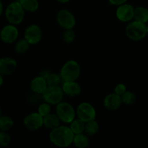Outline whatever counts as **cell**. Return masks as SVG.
Wrapping results in <instances>:
<instances>
[{
	"label": "cell",
	"mask_w": 148,
	"mask_h": 148,
	"mask_svg": "<svg viewBox=\"0 0 148 148\" xmlns=\"http://www.w3.org/2000/svg\"><path fill=\"white\" fill-rule=\"evenodd\" d=\"M75 134L69 127L60 125L56 128L51 130L49 138L51 143L56 147L65 148L73 144Z\"/></svg>",
	"instance_id": "6da1fadb"
},
{
	"label": "cell",
	"mask_w": 148,
	"mask_h": 148,
	"mask_svg": "<svg viewBox=\"0 0 148 148\" xmlns=\"http://www.w3.org/2000/svg\"><path fill=\"white\" fill-rule=\"evenodd\" d=\"M25 10L19 1H14L8 4L4 11L6 20L10 24L18 25L25 18Z\"/></svg>",
	"instance_id": "7a4b0ae2"
},
{
	"label": "cell",
	"mask_w": 148,
	"mask_h": 148,
	"mask_svg": "<svg viewBox=\"0 0 148 148\" xmlns=\"http://www.w3.org/2000/svg\"><path fill=\"white\" fill-rule=\"evenodd\" d=\"M126 35L133 41H140L147 36V25L145 23L134 20L129 23L126 27Z\"/></svg>",
	"instance_id": "3957f363"
},
{
	"label": "cell",
	"mask_w": 148,
	"mask_h": 148,
	"mask_svg": "<svg viewBox=\"0 0 148 148\" xmlns=\"http://www.w3.org/2000/svg\"><path fill=\"white\" fill-rule=\"evenodd\" d=\"M81 69L79 63L75 60L67 61L64 64L59 74L64 81H77L80 76Z\"/></svg>",
	"instance_id": "277c9868"
},
{
	"label": "cell",
	"mask_w": 148,
	"mask_h": 148,
	"mask_svg": "<svg viewBox=\"0 0 148 148\" xmlns=\"http://www.w3.org/2000/svg\"><path fill=\"white\" fill-rule=\"evenodd\" d=\"M56 114L61 122L69 124L76 119V110L70 103L62 101L56 106Z\"/></svg>",
	"instance_id": "5b68a950"
},
{
	"label": "cell",
	"mask_w": 148,
	"mask_h": 148,
	"mask_svg": "<svg viewBox=\"0 0 148 148\" xmlns=\"http://www.w3.org/2000/svg\"><path fill=\"white\" fill-rule=\"evenodd\" d=\"M64 93L63 92L62 86H48L46 90L42 94L43 101L49 103L52 106H56L58 103L63 101Z\"/></svg>",
	"instance_id": "8992f818"
},
{
	"label": "cell",
	"mask_w": 148,
	"mask_h": 148,
	"mask_svg": "<svg viewBox=\"0 0 148 148\" xmlns=\"http://www.w3.org/2000/svg\"><path fill=\"white\" fill-rule=\"evenodd\" d=\"M76 114L78 119L84 122L94 120L96 118V111L93 106L88 102H82L77 106Z\"/></svg>",
	"instance_id": "52a82bcc"
},
{
	"label": "cell",
	"mask_w": 148,
	"mask_h": 148,
	"mask_svg": "<svg viewBox=\"0 0 148 148\" xmlns=\"http://www.w3.org/2000/svg\"><path fill=\"white\" fill-rule=\"evenodd\" d=\"M56 21L59 25L64 30L73 29L76 25L75 15L67 10H59L56 14Z\"/></svg>",
	"instance_id": "ba28073f"
},
{
	"label": "cell",
	"mask_w": 148,
	"mask_h": 148,
	"mask_svg": "<svg viewBox=\"0 0 148 148\" xmlns=\"http://www.w3.org/2000/svg\"><path fill=\"white\" fill-rule=\"evenodd\" d=\"M19 37V30L17 25L7 24L0 30V40L5 44L14 43Z\"/></svg>",
	"instance_id": "9c48e42d"
},
{
	"label": "cell",
	"mask_w": 148,
	"mask_h": 148,
	"mask_svg": "<svg viewBox=\"0 0 148 148\" xmlns=\"http://www.w3.org/2000/svg\"><path fill=\"white\" fill-rule=\"evenodd\" d=\"M23 124L29 131H37L43 127V117L38 111L30 113L25 116L23 119Z\"/></svg>",
	"instance_id": "30bf717a"
},
{
	"label": "cell",
	"mask_w": 148,
	"mask_h": 148,
	"mask_svg": "<svg viewBox=\"0 0 148 148\" xmlns=\"http://www.w3.org/2000/svg\"><path fill=\"white\" fill-rule=\"evenodd\" d=\"M43 37V32L39 25L32 24L27 26L24 31V38L30 45H36L40 43Z\"/></svg>",
	"instance_id": "8fae6325"
},
{
	"label": "cell",
	"mask_w": 148,
	"mask_h": 148,
	"mask_svg": "<svg viewBox=\"0 0 148 148\" xmlns=\"http://www.w3.org/2000/svg\"><path fill=\"white\" fill-rule=\"evenodd\" d=\"M134 7L131 4L124 3L118 6L116 11L117 19L122 23H130L134 19Z\"/></svg>",
	"instance_id": "7c38bea8"
},
{
	"label": "cell",
	"mask_w": 148,
	"mask_h": 148,
	"mask_svg": "<svg viewBox=\"0 0 148 148\" xmlns=\"http://www.w3.org/2000/svg\"><path fill=\"white\" fill-rule=\"evenodd\" d=\"M17 67V62L10 56L0 58V74L3 76H9L14 73Z\"/></svg>",
	"instance_id": "4fadbf2b"
},
{
	"label": "cell",
	"mask_w": 148,
	"mask_h": 148,
	"mask_svg": "<svg viewBox=\"0 0 148 148\" xmlns=\"http://www.w3.org/2000/svg\"><path fill=\"white\" fill-rule=\"evenodd\" d=\"M122 100L120 95L115 92L108 94L103 100V106L107 110L114 111L118 110L122 105Z\"/></svg>",
	"instance_id": "5bb4252c"
},
{
	"label": "cell",
	"mask_w": 148,
	"mask_h": 148,
	"mask_svg": "<svg viewBox=\"0 0 148 148\" xmlns=\"http://www.w3.org/2000/svg\"><path fill=\"white\" fill-rule=\"evenodd\" d=\"M62 88L64 95L76 97L81 93V87L76 81H64Z\"/></svg>",
	"instance_id": "9a60e30c"
},
{
	"label": "cell",
	"mask_w": 148,
	"mask_h": 148,
	"mask_svg": "<svg viewBox=\"0 0 148 148\" xmlns=\"http://www.w3.org/2000/svg\"><path fill=\"white\" fill-rule=\"evenodd\" d=\"M47 81L45 78L42 77L40 75L33 78L30 82V90L32 92L38 95H42L46 88H48Z\"/></svg>",
	"instance_id": "2e32d148"
},
{
	"label": "cell",
	"mask_w": 148,
	"mask_h": 148,
	"mask_svg": "<svg viewBox=\"0 0 148 148\" xmlns=\"http://www.w3.org/2000/svg\"><path fill=\"white\" fill-rule=\"evenodd\" d=\"M60 124L61 121L56 113L55 114L50 113L43 117V127H45L48 130H53L60 126Z\"/></svg>",
	"instance_id": "e0dca14e"
},
{
	"label": "cell",
	"mask_w": 148,
	"mask_h": 148,
	"mask_svg": "<svg viewBox=\"0 0 148 148\" xmlns=\"http://www.w3.org/2000/svg\"><path fill=\"white\" fill-rule=\"evenodd\" d=\"M73 145L77 148H86L89 146L90 140L88 134L85 133L75 134L73 139Z\"/></svg>",
	"instance_id": "ac0fdd59"
},
{
	"label": "cell",
	"mask_w": 148,
	"mask_h": 148,
	"mask_svg": "<svg viewBox=\"0 0 148 148\" xmlns=\"http://www.w3.org/2000/svg\"><path fill=\"white\" fill-rule=\"evenodd\" d=\"M134 20L143 23H148V9L145 7H137L134 8Z\"/></svg>",
	"instance_id": "d6986e66"
},
{
	"label": "cell",
	"mask_w": 148,
	"mask_h": 148,
	"mask_svg": "<svg viewBox=\"0 0 148 148\" xmlns=\"http://www.w3.org/2000/svg\"><path fill=\"white\" fill-rule=\"evenodd\" d=\"M25 12H35L39 8V3L38 0H17Z\"/></svg>",
	"instance_id": "ffe728a7"
},
{
	"label": "cell",
	"mask_w": 148,
	"mask_h": 148,
	"mask_svg": "<svg viewBox=\"0 0 148 148\" xmlns=\"http://www.w3.org/2000/svg\"><path fill=\"white\" fill-rule=\"evenodd\" d=\"M69 128L72 130L74 134H80L85 132V122L82 121L79 119H75L72 122L69 124Z\"/></svg>",
	"instance_id": "44dd1931"
},
{
	"label": "cell",
	"mask_w": 148,
	"mask_h": 148,
	"mask_svg": "<svg viewBox=\"0 0 148 148\" xmlns=\"http://www.w3.org/2000/svg\"><path fill=\"white\" fill-rule=\"evenodd\" d=\"M14 120L7 115H1L0 116V131L8 132L14 127Z\"/></svg>",
	"instance_id": "7402d4cb"
},
{
	"label": "cell",
	"mask_w": 148,
	"mask_h": 148,
	"mask_svg": "<svg viewBox=\"0 0 148 148\" xmlns=\"http://www.w3.org/2000/svg\"><path fill=\"white\" fill-rule=\"evenodd\" d=\"M99 131V124L95 119L91 120L85 123V133L90 137L94 136Z\"/></svg>",
	"instance_id": "603a6c76"
},
{
	"label": "cell",
	"mask_w": 148,
	"mask_h": 148,
	"mask_svg": "<svg viewBox=\"0 0 148 148\" xmlns=\"http://www.w3.org/2000/svg\"><path fill=\"white\" fill-rule=\"evenodd\" d=\"M30 44L25 38L17 40L14 46V51L18 54H24L28 51Z\"/></svg>",
	"instance_id": "cb8c5ba5"
},
{
	"label": "cell",
	"mask_w": 148,
	"mask_h": 148,
	"mask_svg": "<svg viewBox=\"0 0 148 148\" xmlns=\"http://www.w3.org/2000/svg\"><path fill=\"white\" fill-rule=\"evenodd\" d=\"M122 103L127 106H132L137 101V98L134 92L131 91L127 90L122 95H121Z\"/></svg>",
	"instance_id": "d4e9b609"
},
{
	"label": "cell",
	"mask_w": 148,
	"mask_h": 148,
	"mask_svg": "<svg viewBox=\"0 0 148 148\" xmlns=\"http://www.w3.org/2000/svg\"><path fill=\"white\" fill-rule=\"evenodd\" d=\"M47 83L49 86H55V85H59L62 82H63L62 78L60 74L55 73V72H51L50 75L46 79Z\"/></svg>",
	"instance_id": "484cf974"
},
{
	"label": "cell",
	"mask_w": 148,
	"mask_h": 148,
	"mask_svg": "<svg viewBox=\"0 0 148 148\" xmlns=\"http://www.w3.org/2000/svg\"><path fill=\"white\" fill-rule=\"evenodd\" d=\"M11 136L9 134L8 132L0 131V147H8L11 143Z\"/></svg>",
	"instance_id": "4316f807"
},
{
	"label": "cell",
	"mask_w": 148,
	"mask_h": 148,
	"mask_svg": "<svg viewBox=\"0 0 148 148\" xmlns=\"http://www.w3.org/2000/svg\"><path fill=\"white\" fill-rule=\"evenodd\" d=\"M51 104H49V103L46 102L42 103L41 104H40L38 108V112L43 117L46 116V115L50 114L51 112Z\"/></svg>",
	"instance_id": "83f0119b"
},
{
	"label": "cell",
	"mask_w": 148,
	"mask_h": 148,
	"mask_svg": "<svg viewBox=\"0 0 148 148\" xmlns=\"http://www.w3.org/2000/svg\"><path fill=\"white\" fill-rule=\"evenodd\" d=\"M62 38H63V40L65 43H68V44L72 43L75 39V33L73 29L65 30L64 32L63 33Z\"/></svg>",
	"instance_id": "f1b7e54d"
},
{
	"label": "cell",
	"mask_w": 148,
	"mask_h": 148,
	"mask_svg": "<svg viewBox=\"0 0 148 148\" xmlns=\"http://www.w3.org/2000/svg\"><path fill=\"white\" fill-rule=\"evenodd\" d=\"M127 90V86L123 83L117 84L114 88V92L117 95H120V96H121Z\"/></svg>",
	"instance_id": "f546056e"
},
{
	"label": "cell",
	"mask_w": 148,
	"mask_h": 148,
	"mask_svg": "<svg viewBox=\"0 0 148 148\" xmlns=\"http://www.w3.org/2000/svg\"><path fill=\"white\" fill-rule=\"evenodd\" d=\"M127 1V0H108V2L111 4V5L114 6H119L121 4H124Z\"/></svg>",
	"instance_id": "4dcf8cb0"
},
{
	"label": "cell",
	"mask_w": 148,
	"mask_h": 148,
	"mask_svg": "<svg viewBox=\"0 0 148 148\" xmlns=\"http://www.w3.org/2000/svg\"><path fill=\"white\" fill-rule=\"evenodd\" d=\"M51 72H49L48 69H43V70H42L41 72H40V74H39V75H40V77H42L45 78V79H47V77H49V75H50Z\"/></svg>",
	"instance_id": "1f68e13d"
},
{
	"label": "cell",
	"mask_w": 148,
	"mask_h": 148,
	"mask_svg": "<svg viewBox=\"0 0 148 148\" xmlns=\"http://www.w3.org/2000/svg\"><path fill=\"white\" fill-rule=\"evenodd\" d=\"M3 12H4V5H3V3L1 0H0V17L2 14Z\"/></svg>",
	"instance_id": "d6a6232c"
},
{
	"label": "cell",
	"mask_w": 148,
	"mask_h": 148,
	"mask_svg": "<svg viewBox=\"0 0 148 148\" xmlns=\"http://www.w3.org/2000/svg\"><path fill=\"white\" fill-rule=\"evenodd\" d=\"M4 76L1 75L0 74V88L4 85Z\"/></svg>",
	"instance_id": "836d02e7"
},
{
	"label": "cell",
	"mask_w": 148,
	"mask_h": 148,
	"mask_svg": "<svg viewBox=\"0 0 148 148\" xmlns=\"http://www.w3.org/2000/svg\"><path fill=\"white\" fill-rule=\"evenodd\" d=\"M56 1L59 3H62V4H66V3L69 2L70 0H56Z\"/></svg>",
	"instance_id": "e575fe53"
},
{
	"label": "cell",
	"mask_w": 148,
	"mask_h": 148,
	"mask_svg": "<svg viewBox=\"0 0 148 148\" xmlns=\"http://www.w3.org/2000/svg\"><path fill=\"white\" fill-rule=\"evenodd\" d=\"M2 115V108H1V106H0V116Z\"/></svg>",
	"instance_id": "d590c367"
},
{
	"label": "cell",
	"mask_w": 148,
	"mask_h": 148,
	"mask_svg": "<svg viewBox=\"0 0 148 148\" xmlns=\"http://www.w3.org/2000/svg\"><path fill=\"white\" fill-rule=\"evenodd\" d=\"M147 34L148 35V25H147Z\"/></svg>",
	"instance_id": "8d00e7d4"
}]
</instances>
